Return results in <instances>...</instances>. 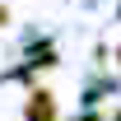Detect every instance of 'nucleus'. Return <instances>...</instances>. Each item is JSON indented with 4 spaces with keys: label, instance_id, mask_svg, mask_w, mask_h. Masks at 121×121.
I'll return each instance as SVG.
<instances>
[{
    "label": "nucleus",
    "instance_id": "7ed1b4c3",
    "mask_svg": "<svg viewBox=\"0 0 121 121\" xmlns=\"http://www.w3.org/2000/svg\"><path fill=\"white\" fill-rule=\"evenodd\" d=\"M117 65H121V47H117Z\"/></svg>",
    "mask_w": 121,
    "mask_h": 121
},
{
    "label": "nucleus",
    "instance_id": "f257e3e1",
    "mask_svg": "<svg viewBox=\"0 0 121 121\" xmlns=\"http://www.w3.org/2000/svg\"><path fill=\"white\" fill-rule=\"evenodd\" d=\"M56 117H60V103L51 89H33L23 98V121H56Z\"/></svg>",
    "mask_w": 121,
    "mask_h": 121
},
{
    "label": "nucleus",
    "instance_id": "20e7f679",
    "mask_svg": "<svg viewBox=\"0 0 121 121\" xmlns=\"http://www.w3.org/2000/svg\"><path fill=\"white\" fill-rule=\"evenodd\" d=\"M117 121H121V112H117Z\"/></svg>",
    "mask_w": 121,
    "mask_h": 121
},
{
    "label": "nucleus",
    "instance_id": "f03ea898",
    "mask_svg": "<svg viewBox=\"0 0 121 121\" xmlns=\"http://www.w3.org/2000/svg\"><path fill=\"white\" fill-rule=\"evenodd\" d=\"M5 23H9V9H5V5H0V28H5Z\"/></svg>",
    "mask_w": 121,
    "mask_h": 121
}]
</instances>
